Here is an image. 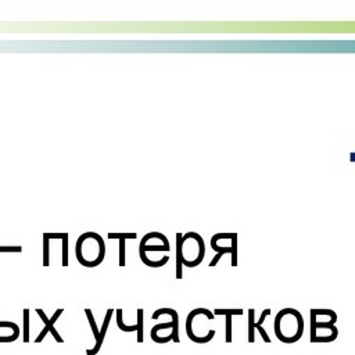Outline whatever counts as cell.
I'll use <instances>...</instances> for the list:
<instances>
[{
  "mask_svg": "<svg viewBox=\"0 0 355 355\" xmlns=\"http://www.w3.org/2000/svg\"><path fill=\"white\" fill-rule=\"evenodd\" d=\"M337 336L338 330L334 324H311V343H331Z\"/></svg>",
  "mask_w": 355,
  "mask_h": 355,
  "instance_id": "obj_4",
  "label": "cell"
},
{
  "mask_svg": "<svg viewBox=\"0 0 355 355\" xmlns=\"http://www.w3.org/2000/svg\"><path fill=\"white\" fill-rule=\"evenodd\" d=\"M176 279H182V266H183V236L182 233L176 234Z\"/></svg>",
  "mask_w": 355,
  "mask_h": 355,
  "instance_id": "obj_9",
  "label": "cell"
},
{
  "mask_svg": "<svg viewBox=\"0 0 355 355\" xmlns=\"http://www.w3.org/2000/svg\"><path fill=\"white\" fill-rule=\"evenodd\" d=\"M49 240L50 233H44L43 236V265L49 266Z\"/></svg>",
  "mask_w": 355,
  "mask_h": 355,
  "instance_id": "obj_16",
  "label": "cell"
},
{
  "mask_svg": "<svg viewBox=\"0 0 355 355\" xmlns=\"http://www.w3.org/2000/svg\"><path fill=\"white\" fill-rule=\"evenodd\" d=\"M36 312H37V315L42 318V320L44 322V329L39 333V336L35 338V343L36 344H39V343H42L43 341V338L46 337V334H51L54 338H55V341L57 343H64V340H62V337L57 333V330L54 329V322L60 318V315L64 312V309L62 308H58L55 312H54V315L51 316V319H47V316L44 315V312H43V309H40V308H37L36 309Z\"/></svg>",
  "mask_w": 355,
  "mask_h": 355,
  "instance_id": "obj_3",
  "label": "cell"
},
{
  "mask_svg": "<svg viewBox=\"0 0 355 355\" xmlns=\"http://www.w3.org/2000/svg\"><path fill=\"white\" fill-rule=\"evenodd\" d=\"M201 322L202 320H198V309H193L186 319L187 337L197 344L209 343L215 336V330L205 329L204 323H201Z\"/></svg>",
  "mask_w": 355,
  "mask_h": 355,
  "instance_id": "obj_2",
  "label": "cell"
},
{
  "mask_svg": "<svg viewBox=\"0 0 355 355\" xmlns=\"http://www.w3.org/2000/svg\"><path fill=\"white\" fill-rule=\"evenodd\" d=\"M68 234L62 233V266L68 265Z\"/></svg>",
  "mask_w": 355,
  "mask_h": 355,
  "instance_id": "obj_17",
  "label": "cell"
},
{
  "mask_svg": "<svg viewBox=\"0 0 355 355\" xmlns=\"http://www.w3.org/2000/svg\"><path fill=\"white\" fill-rule=\"evenodd\" d=\"M21 247H0V251H21Z\"/></svg>",
  "mask_w": 355,
  "mask_h": 355,
  "instance_id": "obj_18",
  "label": "cell"
},
{
  "mask_svg": "<svg viewBox=\"0 0 355 355\" xmlns=\"http://www.w3.org/2000/svg\"><path fill=\"white\" fill-rule=\"evenodd\" d=\"M116 323H118V327L122 330V331H137V326L133 324V326H126L123 322H122V309H116Z\"/></svg>",
  "mask_w": 355,
  "mask_h": 355,
  "instance_id": "obj_13",
  "label": "cell"
},
{
  "mask_svg": "<svg viewBox=\"0 0 355 355\" xmlns=\"http://www.w3.org/2000/svg\"><path fill=\"white\" fill-rule=\"evenodd\" d=\"M22 319H24L22 341H24V343H28V341H29V311H28L26 308L24 309V315H22Z\"/></svg>",
  "mask_w": 355,
  "mask_h": 355,
  "instance_id": "obj_12",
  "label": "cell"
},
{
  "mask_svg": "<svg viewBox=\"0 0 355 355\" xmlns=\"http://www.w3.org/2000/svg\"><path fill=\"white\" fill-rule=\"evenodd\" d=\"M112 315H114V309H108V311H107V313H105V318H104L103 326H101V329H100V334H98V338L96 340V344H94V347L86 351V354H87V355H96V354L100 351V348H101V344H103V340H104V337H105V333H107V329H108V326H110V320H111Z\"/></svg>",
  "mask_w": 355,
  "mask_h": 355,
  "instance_id": "obj_8",
  "label": "cell"
},
{
  "mask_svg": "<svg viewBox=\"0 0 355 355\" xmlns=\"http://www.w3.org/2000/svg\"><path fill=\"white\" fill-rule=\"evenodd\" d=\"M304 333V319L293 308L282 309L275 318V334L284 344L297 343Z\"/></svg>",
  "mask_w": 355,
  "mask_h": 355,
  "instance_id": "obj_1",
  "label": "cell"
},
{
  "mask_svg": "<svg viewBox=\"0 0 355 355\" xmlns=\"http://www.w3.org/2000/svg\"><path fill=\"white\" fill-rule=\"evenodd\" d=\"M143 316H144V312L143 309H137V343L141 344L143 343Z\"/></svg>",
  "mask_w": 355,
  "mask_h": 355,
  "instance_id": "obj_14",
  "label": "cell"
},
{
  "mask_svg": "<svg viewBox=\"0 0 355 355\" xmlns=\"http://www.w3.org/2000/svg\"><path fill=\"white\" fill-rule=\"evenodd\" d=\"M19 336V327L12 322H0V343H12Z\"/></svg>",
  "mask_w": 355,
  "mask_h": 355,
  "instance_id": "obj_6",
  "label": "cell"
},
{
  "mask_svg": "<svg viewBox=\"0 0 355 355\" xmlns=\"http://www.w3.org/2000/svg\"><path fill=\"white\" fill-rule=\"evenodd\" d=\"M269 313H270V311H269V309H265V311L262 312L259 320L255 323V322H254V311L250 309V315H248V319H250V323H248V341H250V343H254V340H255V338H254V330H259V331H261V336H262V338H263V341L270 343L269 336H268V334L265 333V330L261 327V324L263 323L265 316H268Z\"/></svg>",
  "mask_w": 355,
  "mask_h": 355,
  "instance_id": "obj_5",
  "label": "cell"
},
{
  "mask_svg": "<svg viewBox=\"0 0 355 355\" xmlns=\"http://www.w3.org/2000/svg\"><path fill=\"white\" fill-rule=\"evenodd\" d=\"M161 315H169L172 318V324H173V330H172V341L173 343H179V322H178V312L172 308H159L153 313V319H158Z\"/></svg>",
  "mask_w": 355,
  "mask_h": 355,
  "instance_id": "obj_7",
  "label": "cell"
},
{
  "mask_svg": "<svg viewBox=\"0 0 355 355\" xmlns=\"http://www.w3.org/2000/svg\"><path fill=\"white\" fill-rule=\"evenodd\" d=\"M216 315H226V343L232 341V315H241V309H233V311H226V309H215Z\"/></svg>",
  "mask_w": 355,
  "mask_h": 355,
  "instance_id": "obj_10",
  "label": "cell"
},
{
  "mask_svg": "<svg viewBox=\"0 0 355 355\" xmlns=\"http://www.w3.org/2000/svg\"><path fill=\"white\" fill-rule=\"evenodd\" d=\"M85 312H86V316H87V319H89V323H90V327H92V331H93L94 340H97V338H98V334H100V330H98V327H97V324H96L94 316H93V313H92V311H90L89 308H87V309H85Z\"/></svg>",
  "mask_w": 355,
  "mask_h": 355,
  "instance_id": "obj_15",
  "label": "cell"
},
{
  "mask_svg": "<svg viewBox=\"0 0 355 355\" xmlns=\"http://www.w3.org/2000/svg\"><path fill=\"white\" fill-rule=\"evenodd\" d=\"M110 239H119V266H123L125 265V239L130 237V239H135L136 234L135 233H125V234H115V233H110L108 234Z\"/></svg>",
  "mask_w": 355,
  "mask_h": 355,
  "instance_id": "obj_11",
  "label": "cell"
}]
</instances>
